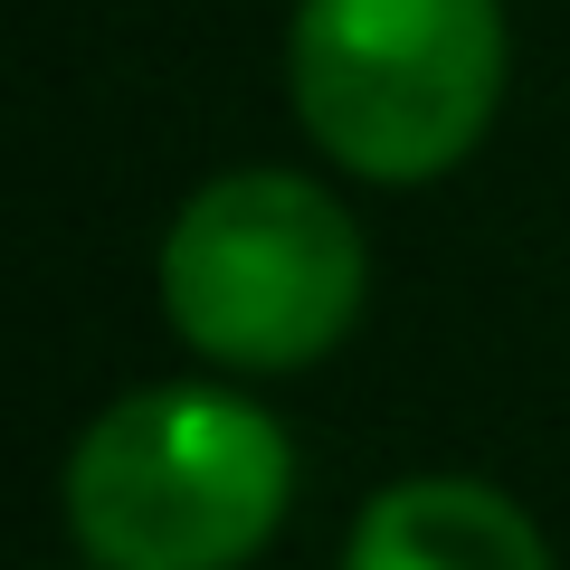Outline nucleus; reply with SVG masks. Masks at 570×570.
Returning <instances> with one entry per match:
<instances>
[{"instance_id":"1","label":"nucleus","mask_w":570,"mask_h":570,"mask_svg":"<svg viewBox=\"0 0 570 570\" xmlns=\"http://www.w3.org/2000/svg\"><path fill=\"white\" fill-rule=\"evenodd\" d=\"M295 438L228 381H142L77 428L58 475L96 570H247L285 532Z\"/></svg>"},{"instance_id":"2","label":"nucleus","mask_w":570,"mask_h":570,"mask_svg":"<svg viewBox=\"0 0 570 570\" xmlns=\"http://www.w3.org/2000/svg\"><path fill=\"white\" fill-rule=\"evenodd\" d=\"M513 77L504 0H295L285 105L352 181L419 190L485 142Z\"/></svg>"},{"instance_id":"3","label":"nucleus","mask_w":570,"mask_h":570,"mask_svg":"<svg viewBox=\"0 0 570 570\" xmlns=\"http://www.w3.org/2000/svg\"><path fill=\"white\" fill-rule=\"evenodd\" d=\"M153 295L200 362L238 371V381H276V371L324 362L362 324L371 247H362V219L324 181L247 163L200 181L171 209Z\"/></svg>"},{"instance_id":"4","label":"nucleus","mask_w":570,"mask_h":570,"mask_svg":"<svg viewBox=\"0 0 570 570\" xmlns=\"http://www.w3.org/2000/svg\"><path fill=\"white\" fill-rule=\"evenodd\" d=\"M343 570H551V542L485 475H400L352 513Z\"/></svg>"}]
</instances>
